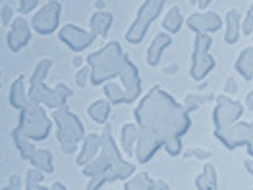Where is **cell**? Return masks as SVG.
<instances>
[{"instance_id":"15","label":"cell","mask_w":253,"mask_h":190,"mask_svg":"<svg viewBox=\"0 0 253 190\" xmlns=\"http://www.w3.org/2000/svg\"><path fill=\"white\" fill-rule=\"evenodd\" d=\"M37 4H38V0H20V6H19L20 13L27 14V13L32 12V10L37 6Z\"/></svg>"},{"instance_id":"19","label":"cell","mask_w":253,"mask_h":190,"mask_svg":"<svg viewBox=\"0 0 253 190\" xmlns=\"http://www.w3.org/2000/svg\"><path fill=\"white\" fill-rule=\"evenodd\" d=\"M210 0H191L193 5H198L200 9H204L209 5Z\"/></svg>"},{"instance_id":"13","label":"cell","mask_w":253,"mask_h":190,"mask_svg":"<svg viewBox=\"0 0 253 190\" xmlns=\"http://www.w3.org/2000/svg\"><path fill=\"white\" fill-rule=\"evenodd\" d=\"M51 65H52L51 60H43L38 63V66L36 67L35 72H33V76H32V85H35V84H41L44 79H46L47 72H48Z\"/></svg>"},{"instance_id":"4","label":"cell","mask_w":253,"mask_h":190,"mask_svg":"<svg viewBox=\"0 0 253 190\" xmlns=\"http://www.w3.org/2000/svg\"><path fill=\"white\" fill-rule=\"evenodd\" d=\"M60 12V3L52 0L32 18V27L40 35H51L52 32H55L58 27Z\"/></svg>"},{"instance_id":"9","label":"cell","mask_w":253,"mask_h":190,"mask_svg":"<svg viewBox=\"0 0 253 190\" xmlns=\"http://www.w3.org/2000/svg\"><path fill=\"white\" fill-rule=\"evenodd\" d=\"M113 17L109 13H95L91 17L90 20V27H91V31L95 36L100 35L101 37H105L109 31L110 26H112Z\"/></svg>"},{"instance_id":"1","label":"cell","mask_w":253,"mask_h":190,"mask_svg":"<svg viewBox=\"0 0 253 190\" xmlns=\"http://www.w3.org/2000/svg\"><path fill=\"white\" fill-rule=\"evenodd\" d=\"M126 57L118 42H110L100 51L91 53L87 62L91 67L92 84L98 85L107 79L121 75Z\"/></svg>"},{"instance_id":"12","label":"cell","mask_w":253,"mask_h":190,"mask_svg":"<svg viewBox=\"0 0 253 190\" xmlns=\"http://www.w3.org/2000/svg\"><path fill=\"white\" fill-rule=\"evenodd\" d=\"M181 24H182V15L180 14L178 8L173 6V8L170 9V12L167 13L166 17H165V20H164L165 29H167L170 33H176V32L180 29Z\"/></svg>"},{"instance_id":"18","label":"cell","mask_w":253,"mask_h":190,"mask_svg":"<svg viewBox=\"0 0 253 190\" xmlns=\"http://www.w3.org/2000/svg\"><path fill=\"white\" fill-rule=\"evenodd\" d=\"M13 17V10L9 6H4L3 12H1V18H3V23L4 26L9 23V20L12 19Z\"/></svg>"},{"instance_id":"16","label":"cell","mask_w":253,"mask_h":190,"mask_svg":"<svg viewBox=\"0 0 253 190\" xmlns=\"http://www.w3.org/2000/svg\"><path fill=\"white\" fill-rule=\"evenodd\" d=\"M243 31L246 35H250L251 32L253 31V4L251 5L250 10L247 13V18H246L245 23H243Z\"/></svg>"},{"instance_id":"10","label":"cell","mask_w":253,"mask_h":190,"mask_svg":"<svg viewBox=\"0 0 253 190\" xmlns=\"http://www.w3.org/2000/svg\"><path fill=\"white\" fill-rule=\"evenodd\" d=\"M239 19L241 15L237 10H230L227 14V32H225V42L229 45L236 44L239 38Z\"/></svg>"},{"instance_id":"8","label":"cell","mask_w":253,"mask_h":190,"mask_svg":"<svg viewBox=\"0 0 253 190\" xmlns=\"http://www.w3.org/2000/svg\"><path fill=\"white\" fill-rule=\"evenodd\" d=\"M170 44L171 37L169 35H165V33H161V35H158L155 38V41L148 48V52H147V61H148L151 66H156L160 62L162 52L166 47L170 46Z\"/></svg>"},{"instance_id":"11","label":"cell","mask_w":253,"mask_h":190,"mask_svg":"<svg viewBox=\"0 0 253 190\" xmlns=\"http://www.w3.org/2000/svg\"><path fill=\"white\" fill-rule=\"evenodd\" d=\"M236 69L243 78L250 80L253 76V48H247L242 52L236 62Z\"/></svg>"},{"instance_id":"5","label":"cell","mask_w":253,"mask_h":190,"mask_svg":"<svg viewBox=\"0 0 253 190\" xmlns=\"http://www.w3.org/2000/svg\"><path fill=\"white\" fill-rule=\"evenodd\" d=\"M95 37L96 36L92 32L90 33L72 24H67L60 31L61 41H63L70 48L76 52H80L89 47L94 42Z\"/></svg>"},{"instance_id":"17","label":"cell","mask_w":253,"mask_h":190,"mask_svg":"<svg viewBox=\"0 0 253 190\" xmlns=\"http://www.w3.org/2000/svg\"><path fill=\"white\" fill-rule=\"evenodd\" d=\"M87 72H89V70H87L86 67H84V69L81 70L80 72H79L78 75H76L75 80H76V83H78L79 85H80V87H85V84H86Z\"/></svg>"},{"instance_id":"6","label":"cell","mask_w":253,"mask_h":190,"mask_svg":"<svg viewBox=\"0 0 253 190\" xmlns=\"http://www.w3.org/2000/svg\"><path fill=\"white\" fill-rule=\"evenodd\" d=\"M31 40V29L23 18H17L13 22L12 29L8 33V46L12 51L18 52L27 46Z\"/></svg>"},{"instance_id":"7","label":"cell","mask_w":253,"mask_h":190,"mask_svg":"<svg viewBox=\"0 0 253 190\" xmlns=\"http://www.w3.org/2000/svg\"><path fill=\"white\" fill-rule=\"evenodd\" d=\"M187 26L190 29H193L198 35L200 33H211V32L218 31L221 27V20L215 13L209 12L205 14H193L187 19Z\"/></svg>"},{"instance_id":"2","label":"cell","mask_w":253,"mask_h":190,"mask_svg":"<svg viewBox=\"0 0 253 190\" xmlns=\"http://www.w3.org/2000/svg\"><path fill=\"white\" fill-rule=\"evenodd\" d=\"M166 0H146L139 8L137 18L126 32V40L133 45H138L143 41L151 23L160 15Z\"/></svg>"},{"instance_id":"3","label":"cell","mask_w":253,"mask_h":190,"mask_svg":"<svg viewBox=\"0 0 253 190\" xmlns=\"http://www.w3.org/2000/svg\"><path fill=\"white\" fill-rule=\"evenodd\" d=\"M211 45V38L208 35L200 33L196 36L195 49L193 55V66H191V75L196 80H202L211 71L215 62L214 58L208 53V49Z\"/></svg>"},{"instance_id":"14","label":"cell","mask_w":253,"mask_h":190,"mask_svg":"<svg viewBox=\"0 0 253 190\" xmlns=\"http://www.w3.org/2000/svg\"><path fill=\"white\" fill-rule=\"evenodd\" d=\"M12 100L14 104H20L24 101V85L23 76H19L17 80L13 83L12 87Z\"/></svg>"}]
</instances>
